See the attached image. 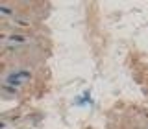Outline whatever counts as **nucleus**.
Wrapping results in <instances>:
<instances>
[{
	"instance_id": "f257e3e1",
	"label": "nucleus",
	"mask_w": 148,
	"mask_h": 129,
	"mask_svg": "<svg viewBox=\"0 0 148 129\" xmlns=\"http://www.w3.org/2000/svg\"><path fill=\"white\" fill-rule=\"evenodd\" d=\"M32 77V74L28 70H18L15 74H9L8 76V83H11V85H21L22 81H28Z\"/></svg>"
}]
</instances>
